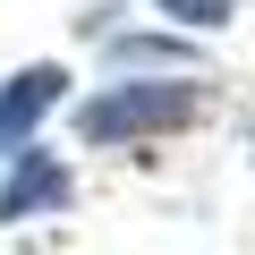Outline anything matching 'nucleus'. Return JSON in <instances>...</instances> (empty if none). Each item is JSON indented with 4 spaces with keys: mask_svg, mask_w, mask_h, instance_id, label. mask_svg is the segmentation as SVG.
I'll return each mask as SVG.
<instances>
[{
    "mask_svg": "<svg viewBox=\"0 0 255 255\" xmlns=\"http://www.w3.org/2000/svg\"><path fill=\"white\" fill-rule=\"evenodd\" d=\"M196 119H204L196 77H119L94 102H77V136L85 145H145V136H170V128H196Z\"/></svg>",
    "mask_w": 255,
    "mask_h": 255,
    "instance_id": "f257e3e1",
    "label": "nucleus"
},
{
    "mask_svg": "<svg viewBox=\"0 0 255 255\" xmlns=\"http://www.w3.org/2000/svg\"><path fill=\"white\" fill-rule=\"evenodd\" d=\"M111 60H119V68H136V60L153 68V60H187V51H179V43H153V34H119V43H111Z\"/></svg>",
    "mask_w": 255,
    "mask_h": 255,
    "instance_id": "39448f33",
    "label": "nucleus"
},
{
    "mask_svg": "<svg viewBox=\"0 0 255 255\" xmlns=\"http://www.w3.org/2000/svg\"><path fill=\"white\" fill-rule=\"evenodd\" d=\"M60 102H68V68H60V60L17 68L9 85H0V153H26V145H34V128H43Z\"/></svg>",
    "mask_w": 255,
    "mask_h": 255,
    "instance_id": "7ed1b4c3",
    "label": "nucleus"
},
{
    "mask_svg": "<svg viewBox=\"0 0 255 255\" xmlns=\"http://www.w3.org/2000/svg\"><path fill=\"white\" fill-rule=\"evenodd\" d=\"M153 9H162L170 26H187V34H213V26H230L238 0H153Z\"/></svg>",
    "mask_w": 255,
    "mask_h": 255,
    "instance_id": "20e7f679",
    "label": "nucleus"
},
{
    "mask_svg": "<svg viewBox=\"0 0 255 255\" xmlns=\"http://www.w3.org/2000/svg\"><path fill=\"white\" fill-rule=\"evenodd\" d=\"M68 196H77L68 162L43 153V145H26V153H9V179H0V230H9V221H43V213H68Z\"/></svg>",
    "mask_w": 255,
    "mask_h": 255,
    "instance_id": "f03ea898",
    "label": "nucleus"
}]
</instances>
